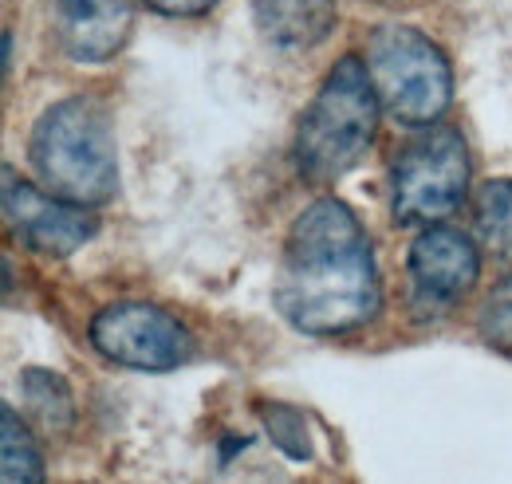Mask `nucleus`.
I'll use <instances>...</instances> for the list:
<instances>
[{"label":"nucleus","instance_id":"obj_1","mask_svg":"<svg viewBox=\"0 0 512 484\" xmlns=\"http://www.w3.org/2000/svg\"><path fill=\"white\" fill-rule=\"evenodd\" d=\"M276 307L304 335H343L379 315L371 237L343 201L320 197L292 221L276 272Z\"/></svg>","mask_w":512,"mask_h":484},{"label":"nucleus","instance_id":"obj_2","mask_svg":"<svg viewBox=\"0 0 512 484\" xmlns=\"http://www.w3.org/2000/svg\"><path fill=\"white\" fill-rule=\"evenodd\" d=\"M28 158L48 193L75 205H107L119 193V154L111 115L91 95L48 107L28 142Z\"/></svg>","mask_w":512,"mask_h":484},{"label":"nucleus","instance_id":"obj_3","mask_svg":"<svg viewBox=\"0 0 512 484\" xmlns=\"http://www.w3.org/2000/svg\"><path fill=\"white\" fill-rule=\"evenodd\" d=\"M379 91L359 56H343L327 71L312 107L300 119L296 134V166L312 185H331L351 174L379 130Z\"/></svg>","mask_w":512,"mask_h":484},{"label":"nucleus","instance_id":"obj_4","mask_svg":"<svg viewBox=\"0 0 512 484\" xmlns=\"http://www.w3.org/2000/svg\"><path fill=\"white\" fill-rule=\"evenodd\" d=\"M367 71L379 103L402 126H434L449 111L453 71L446 52L406 24H386L367 44Z\"/></svg>","mask_w":512,"mask_h":484},{"label":"nucleus","instance_id":"obj_5","mask_svg":"<svg viewBox=\"0 0 512 484\" xmlns=\"http://www.w3.org/2000/svg\"><path fill=\"white\" fill-rule=\"evenodd\" d=\"M469 189V150L461 130L426 126L394 162L398 225H434L449 217Z\"/></svg>","mask_w":512,"mask_h":484},{"label":"nucleus","instance_id":"obj_6","mask_svg":"<svg viewBox=\"0 0 512 484\" xmlns=\"http://www.w3.org/2000/svg\"><path fill=\"white\" fill-rule=\"evenodd\" d=\"M91 347L130 370H178L190 359V331L154 303H111L91 319Z\"/></svg>","mask_w":512,"mask_h":484},{"label":"nucleus","instance_id":"obj_7","mask_svg":"<svg viewBox=\"0 0 512 484\" xmlns=\"http://www.w3.org/2000/svg\"><path fill=\"white\" fill-rule=\"evenodd\" d=\"M4 221L16 241L40 256H71L99 233L87 205L20 182L12 170H4Z\"/></svg>","mask_w":512,"mask_h":484},{"label":"nucleus","instance_id":"obj_8","mask_svg":"<svg viewBox=\"0 0 512 484\" xmlns=\"http://www.w3.org/2000/svg\"><path fill=\"white\" fill-rule=\"evenodd\" d=\"M56 44L75 63H107L134 28V0H48Z\"/></svg>","mask_w":512,"mask_h":484},{"label":"nucleus","instance_id":"obj_9","mask_svg":"<svg viewBox=\"0 0 512 484\" xmlns=\"http://www.w3.org/2000/svg\"><path fill=\"white\" fill-rule=\"evenodd\" d=\"M481 276V248L453 225H430L410 248V280L434 303L461 300Z\"/></svg>","mask_w":512,"mask_h":484},{"label":"nucleus","instance_id":"obj_10","mask_svg":"<svg viewBox=\"0 0 512 484\" xmlns=\"http://www.w3.org/2000/svg\"><path fill=\"white\" fill-rule=\"evenodd\" d=\"M256 28L276 48H316L335 28V0H253Z\"/></svg>","mask_w":512,"mask_h":484},{"label":"nucleus","instance_id":"obj_11","mask_svg":"<svg viewBox=\"0 0 512 484\" xmlns=\"http://www.w3.org/2000/svg\"><path fill=\"white\" fill-rule=\"evenodd\" d=\"M0 484H44L40 445L12 406L0 410Z\"/></svg>","mask_w":512,"mask_h":484},{"label":"nucleus","instance_id":"obj_12","mask_svg":"<svg viewBox=\"0 0 512 484\" xmlns=\"http://www.w3.org/2000/svg\"><path fill=\"white\" fill-rule=\"evenodd\" d=\"M20 390H24V406L28 414L36 418V425L44 433H67L71 422H75V402H71V390L60 374L52 370H24L20 374Z\"/></svg>","mask_w":512,"mask_h":484},{"label":"nucleus","instance_id":"obj_13","mask_svg":"<svg viewBox=\"0 0 512 484\" xmlns=\"http://www.w3.org/2000/svg\"><path fill=\"white\" fill-rule=\"evenodd\" d=\"M477 237L481 248L512 272V182H489L477 193Z\"/></svg>","mask_w":512,"mask_h":484},{"label":"nucleus","instance_id":"obj_14","mask_svg":"<svg viewBox=\"0 0 512 484\" xmlns=\"http://www.w3.org/2000/svg\"><path fill=\"white\" fill-rule=\"evenodd\" d=\"M477 331H481V339H485L493 351H501V355L512 359V276L505 284H497L493 296L481 303V311H477Z\"/></svg>","mask_w":512,"mask_h":484},{"label":"nucleus","instance_id":"obj_15","mask_svg":"<svg viewBox=\"0 0 512 484\" xmlns=\"http://www.w3.org/2000/svg\"><path fill=\"white\" fill-rule=\"evenodd\" d=\"M264 425H268L272 441H276V445H280L288 457L304 461V457L312 453V445H308V429H304V418H300L296 410H288V406H264Z\"/></svg>","mask_w":512,"mask_h":484},{"label":"nucleus","instance_id":"obj_16","mask_svg":"<svg viewBox=\"0 0 512 484\" xmlns=\"http://www.w3.org/2000/svg\"><path fill=\"white\" fill-rule=\"evenodd\" d=\"M154 12H162V16H201V12H209L217 0H146Z\"/></svg>","mask_w":512,"mask_h":484},{"label":"nucleus","instance_id":"obj_17","mask_svg":"<svg viewBox=\"0 0 512 484\" xmlns=\"http://www.w3.org/2000/svg\"><path fill=\"white\" fill-rule=\"evenodd\" d=\"M375 4H398V0H375Z\"/></svg>","mask_w":512,"mask_h":484}]
</instances>
